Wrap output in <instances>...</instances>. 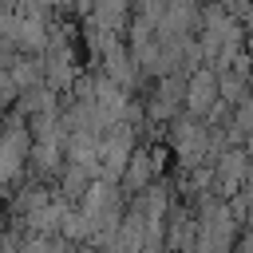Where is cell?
<instances>
[{
    "mask_svg": "<svg viewBox=\"0 0 253 253\" xmlns=\"http://www.w3.org/2000/svg\"><path fill=\"white\" fill-rule=\"evenodd\" d=\"M158 178H154V162H150V146L146 142H138L134 150H130V158H126V166H123V178H119V194L130 202L134 194H142L146 186H154Z\"/></svg>",
    "mask_w": 253,
    "mask_h": 253,
    "instance_id": "cell-4",
    "label": "cell"
},
{
    "mask_svg": "<svg viewBox=\"0 0 253 253\" xmlns=\"http://www.w3.org/2000/svg\"><path fill=\"white\" fill-rule=\"evenodd\" d=\"M210 174H213L210 194L221 198V202H229V198L249 182V154H245V146H225V150L210 162Z\"/></svg>",
    "mask_w": 253,
    "mask_h": 253,
    "instance_id": "cell-2",
    "label": "cell"
},
{
    "mask_svg": "<svg viewBox=\"0 0 253 253\" xmlns=\"http://www.w3.org/2000/svg\"><path fill=\"white\" fill-rule=\"evenodd\" d=\"M91 182H95V174H91V170H83V166H75V162H63V170L55 174V186H51V190H55L67 206H75V202L87 194V186H91Z\"/></svg>",
    "mask_w": 253,
    "mask_h": 253,
    "instance_id": "cell-6",
    "label": "cell"
},
{
    "mask_svg": "<svg viewBox=\"0 0 253 253\" xmlns=\"http://www.w3.org/2000/svg\"><path fill=\"white\" fill-rule=\"evenodd\" d=\"M249 24H253V20H249Z\"/></svg>",
    "mask_w": 253,
    "mask_h": 253,
    "instance_id": "cell-9",
    "label": "cell"
},
{
    "mask_svg": "<svg viewBox=\"0 0 253 253\" xmlns=\"http://www.w3.org/2000/svg\"><path fill=\"white\" fill-rule=\"evenodd\" d=\"M75 253H103V249H95V245H75Z\"/></svg>",
    "mask_w": 253,
    "mask_h": 253,
    "instance_id": "cell-8",
    "label": "cell"
},
{
    "mask_svg": "<svg viewBox=\"0 0 253 253\" xmlns=\"http://www.w3.org/2000/svg\"><path fill=\"white\" fill-rule=\"evenodd\" d=\"M8 79H12L16 95H20V91H32V87H40V83H43L40 55H16V59L8 63Z\"/></svg>",
    "mask_w": 253,
    "mask_h": 253,
    "instance_id": "cell-7",
    "label": "cell"
},
{
    "mask_svg": "<svg viewBox=\"0 0 253 253\" xmlns=\"http://www.w3.org/2000/svg\"><path fill=\"white\" fill-rule=\"evenodd\" d=\"M166 150L178 158V170H194V166H210V126L186 111H178L166 123Z\"/></svg>",
    "mask_w": 253,
    "mask_h": 253,
    "instance_id": "cell-1",
    "label": "cell"
},
{
    "mask_svg": "<svg viewBox=\"0 0 253 253\" xmlns=\"http://www.w3.org/2000/svg\"><path fill=\"white\" fill-rule=\"evenodd\" d=\"M130 20V0H91V12H87V24L103 28V32H119L126 28Z\"/></svg>",
    "mask_w": 253,
    "mask_h": 253,
    "instance_id": "cell-5",
    "label": "cell"
},
{
    "mask_svg": "<svg viewBox=\"0 0 253 253\" xmlns=\"http://www.w3.org/2000/svg\"><path fill=\"white\" fill-rule=\"evenodd\" d=\"M213 107H217V71H213V67H198V71H190V75H186L182 111L206 123V115H210Z\"/></svg>",
    "mask_w": 253,
    "mask_h": 253,
    "instance_id": "cell-3",
    "label": "cell"
}]
</instances>
